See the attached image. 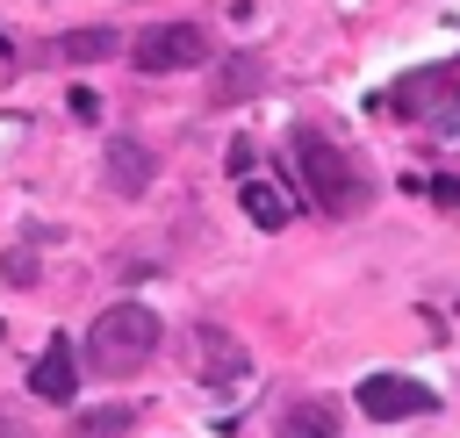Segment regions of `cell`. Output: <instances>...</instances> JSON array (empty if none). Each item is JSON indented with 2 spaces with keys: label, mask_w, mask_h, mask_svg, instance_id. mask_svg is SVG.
<instances>
[{
  "label": "cell",
  "mask_w": 460,
  "mask_h": 438,
  "mask_svg": "<svg viewBox=\"0 0 460 438\" xmlns=\"http://www.w3.org/2000/svg\"><path fill=\"white\" fill-rule=\"evenodd\" d=\"M230 172H237V180H252V136H237V144H230Z\"/></svg>",
  "instance_id": "9a60e30c"
},
{
  "label": "cell",
  "mask_w": 460,
  "mask_h": 438,
  "mask_svg": "<svg viewBox=\"0 0 460 438\" xmlns=\"http://www.w3.org/2000/svg\"><path fill=\"white\" fill-rule=\"evenodd\" d=\"M280 438H345V431H338V409L331 402H295L280 416Z\"/></svg>",
  "instance_id": "8fae6325"
},
{
  "label": "cell",
  "mask_w": 460,
  "mask_h": 438,
  "mask_svg": "<svg viewBox=\"0 0 460 438\" xmlns=\"http://www.w3.org/2000/svg\"><path fill=\"white\" fill-rule=\"evenodd\" d=\"M216 50H208V36H201V22H151L137 43H129V65L137 72H194V65H208Z\"/></svg>",
  "instance_id": "3957f363"
},
{
  "label": "cell",
  "mask_w": 460,
  "mask_h": 438,
  "mask_svg": "<svg viewBox=\"0 0 460 438\" xmlns=\"http://www.w3.org/2000/svg\"><path fill=\"white\" fill-rule=\"evenodd\" d=\"M65 108H72V122H101V93H86V86H72Z\"/></svg>",
  "instance_id": "5bb4252c"
},
{
  "label": "cell",
  "mask_w": 460,
  "mask_h": 438,
  "mask_svg": "<svg viewBox=\"0 0 460 438\" xmlns=\"http://www.w3.org/2000/svg\"><path fill=\"white\" fill-rule=\"evenodd\" d=\"M266 86V57L259 50H237V57H223V72H216V108H230L237 93H259Z\"/></svg>",
  "instance_id": "30bf717a"
},
{
  "label": "cell",
  "mask_w": 460,
  "mask_h": 438,
  "mask_svg": "<svg viewBox=\"0 0 460 438\" xmlns=\"http://www.w3.org/2000/svg\"><path fill=\"white\" fill-rule=\"evenodd\" d=\"M288 151H295V165H302V187H309V201H316L323 215H359V208L374 201V180L359 172V158H352L338 136H323L316 122H295Z\"/></svg>",
  "instance_id": "6da1fadb"
},
{
  "label": "cell",
  "mask_w": 460,
  "mask_h": 438,
  "mask_svg": "<svg viewBox=\"0 0 460 438\" xmlns=\"http://www.w3.org/2000/svg\"><path fill=\"white\" fill-rule=\"evenodd\" d=\"M0 280H7V287H36V280H43L36 251H7V258H0Z\"/></svg>",
  "instance_id": "4fadbf2b"
},
{
  "label": "cell",
  "mask_w": 460,
  "mask_h": 438,
  "mask_svg": "<svg viewBox=\"0 0 460 438\" xmlns=\"http://www.w3.org/2000/svg\"><path fill=\"white\" fill-rule=\"evenodd\" d=\"M424 187H431V201H453L460 208V180H424Z\"/></svg>",
  "instance_id": "2e32d148"
},
{
  "label": "cell",
  "mask_w": 460,
  "mask_h": 438,
  "mask_svg": "<svg viewBox=\"0 0 460 438\" xmlns=\"http://www.w3.org/2000/svg\"><path fill=\"white\" fill-rule=\"evenodd\" d=\"M237 201H244V215H252L259 230H288V223H295V208H288V194H280L273 180H237Z\"/></svg>",
  "instance_id": "9c48e42d"
},
{
  "label": "cell",
  "mask_w": 460,
  "mask_h": 438,
  "mask_svg": "<svg viewBox=\"0 0 460 438\" xmlns=\"http://www.w3.org/2000/svg\"><path fill=\"white\" fill-rule=\"evenodd\" d=\"M158 337H165L158 309H144V302H108V309L86 323V373L129 381V373H144V366L158 359Z\"/></svg>",
  "instance_id": "7a4b0ae2"
},
{
  "label": "cell",
  "mask_w": 460,
  "mask_h": 438,
  "mask_svg": "<svg viewBox=\"0 0 460 438\" xmlns=\"http://www.w3.org/2000/svg\"><path fill=\"white\" fill-rule=\"evenodd\" d=\"M101 180H108V194L137 201V194L151 187V151H144L137 136H115V144H108V158H101Z\"/></svg>",
  "instance_id": "8992f818"
},
{
  "label": "cell",
  "mask_w": 460,
  "mask_h": 438,
  "mask_svg": "<svg viewBox=\"0 0 460 438\" xmlns=\"http://www.w3.org/2000/svg\"><path fill=\"white\" fill-rule=\"evenodd\" d=\"M129 424H137V409L129 402H108V409H86L72 424V438H129Z\"/></svg>",
  "instance_id": "7c38bea8"
},
{
  "label": "cell",
  "mask_w": 460,
  "mask_h": 438,
  "mask_svg": "<svg viewBox=\"0 0 460 438\" xmlns=\"http://www.w3.org/2000/svg\"><path fill=\"white\" fill-rule=\"evenodd\" d=\"M122 50V36L108 29V22H86V29H65L43 57H58V65H101V57H115Z\"/></svg>",
  "instance_id": "ba28073f"
},
{
  "label": "cell",
  "mask_w": 460,
  "mask_h": 438,
  "mask_svg": "<svg viewBox=\"0 0 460 438\" xmlns=\"http://www.w3.org/2000/svg\"><path fill=\"white\" fill-rule=\"evenodd\" d=\"M352 395H359V409H367L374 424H402V416H431V409H438V395H431L424 381H410V373H367Z\"/></svg>",
  "instance_id": "277c9868"
},
{
  "label": "cell",
  "mask_w": 460,
  "mask_h": 438,
  "mask_svg": "<svg viewBox=\"0 0 460 438\" xmlns=\"http://www.w3.org/2000/svg\"><path fill=\"white\" fill-rule=\"evenodd\" d=\"M244 366H252V352H244L230 330H216V323L194 330V373H201V381H237Z\"/></svg>",
  "instance_id": "52a82bcc"
},
{
  "label": "cell",
  "mask_w": 460,
  "mask_h": 438,
  "mask_svg": "<svg viewBox=\"0 0 460 438\" xmlns=\"http://www.w3.org/2000/svg\"><path fill=\"white\" fill-rule=\"evenodd\" d=\"M29 395H36V402H72V395H79V352H72V337H50V345L36 352Z\"/></svg>",
  "instance_id": "5b68a950"
}]
</instances>
